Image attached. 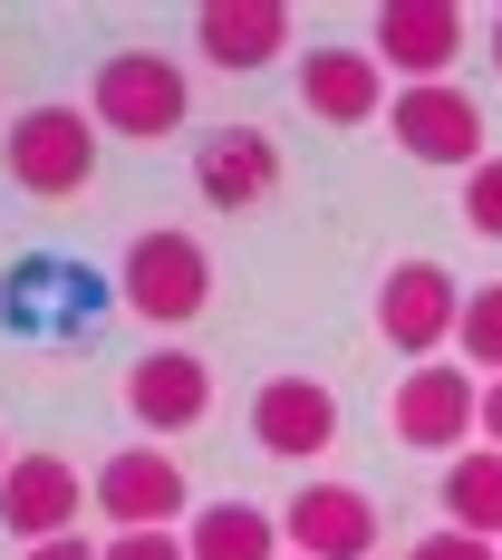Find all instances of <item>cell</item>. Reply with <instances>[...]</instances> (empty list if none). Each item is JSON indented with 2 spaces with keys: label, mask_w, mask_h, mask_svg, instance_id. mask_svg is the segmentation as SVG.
<instances>
[{
  "label": "cell",
  "mask_w": 502,
  "mask_h": 560,
  "mask_svg": "<svg viewBox=\"0 0 502 560\" xmlns=\"http://www.w3.org/2000/svg\"><path fill=\"white\" fill-rule=\"evenodd\" d=\"M377 329H387V348H406L416 368H435V348L464 338V290H454V271L445 261H396V271L377 280Z\"/></svg>",
  "instance_id": "obj_5"
},
{
  "label": "cell",
  "mask_w": 502,
  "mask_h": 560,
  "mask_svg": "<svg viewBox=\"0 0 502 560\" xmlns=\"http://www.w3.org/2000/svg\"><path fill=\"white\" fill-rule=\"evenodd\" d=\"M97 116L78 107H30L10 116V136H0V165L20 194H39V203H68V194H87V174H97Z\"/></svg>",
  "instance_id": "obj_4"
},
{
  "label": "cell",
  "mask_w": 502,
  "mask_h": 560,
  "mask_svg": "<svg viewBox=\"0 0 502 560\" xmlns=\"http://www.w3.org/2000/svg\"><path fill=\"white\" fill-rule=\"evenodd\" d=\"M252 445L280 454V464L329 454L338 445V396L319 377H261V396H252Z\"/></svg>",
  "instance_id": "obj_12"
},
{
  "label": "cell",
  "mask_w": 502,
  "mask_h": 560,
  "mask_svg": "<svg viewBox=\"0 0 502 560\" xmlns=\"http://www.w3.org/2000/svg\"><path fill=\"white\" fill-rule=\"evenodd\" d=\"M184 551H194V560H290V541H280V512L213 503V512L184 522Z\"/></svg>",
  "instance_id": "obj_17"
},
{
  "label": "cell",
  "mask_w": 502,
  "mask_h": 560,
  "mask_svg": "<svg viewBox=\"0 0 502 560\" xmlns=\"http://www.w3.org/2000/svg\"><path fill=\"white\" fill-rule=\"evenodd\" d=\"M87 493L107 512L116 532H174V512H194V483H184V464L165 445H126L107 454L97 474H87Z\"/></svg>",
  "instance_id": "obj_6"
},
{
  "label": "cell",
  "mask_w": 502,
  "mask_h": 560,
  "mask_svg": "<svg viewBox=\"0 0 502 560\" xmlns=\"http://www.w3.org/2000/svg\"><path fill=\"white\" fill-rule=\"evenodd\" d=\"M280 541L290 560H377V503L358 483H300L280 503Z\"/></svg>",
  "instance_id": "obj_9"
},
{
  "label": "cell",
  "mask_w": 502,
  "mask_h": 560,
  "mask_svg": "<svg viewBox=\"0 0 502 560\" xmlns=\"http://www.w3.org/2000/svg\"><path fill=\"white\" fill-rule=\"evenodd\" d=\"M406 560H502V541H474V532H454V522H445V532H425Z\"/></svg>",
  "instance_id": "obj_21"
},
{
  "label": "cell",
  "mask_w": 502,
  "mask_h": 560,
  "mask_svg": "<svg viewBox=\"0 0 502 560\" xmlns=\"http://www.w3.org/2000/svg\"><path fill=\"white\" fill-rule=\"evenodd\" d=\"M367 49H377V68H396L406 88H445L454 49H464V10H454V0H387Z\"/></svg>",
  "instance_id": "obj_11"
},
{
  "label": "cell",
  "mask_w": 502,
  "mask_h": 560,
  "mask_svg": "<svg viewBox=\"0 0 502 560\" xmlns=\"http://www.w3.org/2000/svg\"><path fill=\"white\" fill-rule=\"evenodd\" d=\"M464 368L502 377V280H483V290L464 300Z\"/></svg>",
  "instance_id": "obj_19"
},
{
  "label": "cell",
  "mask_w": 502,
  "mask_h": 560,
  "mask_svg": "<svg viewBox=\"0 0 502 560\" xmlns=\"http://www.w3.org/2000/svg\"><path fill=\"white\" fill-rule=\"evenodd\" d=\"M194 184H203L213 213H252V203L280 194V145L261 136V126H223V136L194 145Z\"/></svg>",
  "instance_id": "obj_14"
},
{
  "label": "cell",
  "mask_w": 502,
  "mask_h": 560,
  "mask_svg": "<svg viewBox=\"0 0 502 560\" xmlns=\"http://www.w3.org/2000/svg\"><path fill=\"white\" fill-rule=\"evenodd\" d=\"M194 49L213 58L223 78H252V68H271L290 49V10L280 0H213L203 20H194Z\"/></svg>",
  "instance_id": "obj_16"
},
{
  "label": "cell",
  "mask_w": 502,
  "mask_h": 560,
  "mask_svg": "<svg viewBox=\"0 0 502 560\" xmlns=\"http://www.w3.org/2000/svg\"><path fill=\"white\" fill-rule=\"evenodd\" d=\"M97 310H107V290L68 252H20L0 271V329H20V338H87Z\"/></svg>",
  "instance_id": "obj_3"
},
{
  "label": "cell",
  "mask_w": 502,
  "mask_h": 560,
  "mask_svg": "<svg viewBox=\"0 0 502 560\" xmlns=\"http://www.w3.org/2000/svg\"><path fill=\"white\" fill-rule=\"evenodd\" d=\"M107 560H194V551H184V532H116Z\"/></svg>",
  "instance_id": "obj_22"
},
{
  "label": "cell",
  "mask_w": 502,
  "mask_h": 560,
  "mask_svg": "<svg viewBox=\"0 0 502 560\" xmlns=\"http://www.w3.org/2000/svg\"><path fill=\"white\" fill-rule=\"evenodd\" d=\"M445 512H454V532L502 541V454H493V445H464V454L445 464Z\"/></svg>",
  "instance_id": "obj_18"
},
{
  "label": "cell",
  "mask_w": 502,
  "mask_h": 560,
  "mask_svg": "<svg viewBox=\"0 0 502 560\" xmlns=\"http://www.w3.org/2000/svg\"><path fill=\"white\" fill-rule=\"evenodd\" d=\"M483 435H493V454H502V377H483Z\"/></svg>",
  "instance_id": "obj_24"
},
{
  "label": "cell",
  "mask_w": 502,
  "mask_h": 560,
  "mask_svg": "<svg viewBox=\"0 0 502 560\" xmlns=\"http://www.w3.org/2000/svg\"><path fill=\"white\" fill-rule=\"evenodd\" d=\"M464 223L483 232V242H502V155H483V165L464 174Z\"/></svg>",
  "instance_id": "obj_20"
},
{
  "label": "cell",
  "mask_w": 502,
  "mask_h": 560,
  "mask_svg": "<svg viewBox=\"0 0 502 560\" xmlns=\"http://www.w3.org/2000/svg\"><path fill=\"white\" fill-rule=\"evenodd\" d=\"M78 512H97V493L78 483V464H58V454H20V464H10V483H0V532H10L20 551L68 541Z\"/></svg>",
  "instance_id": "obj_10"
},
{
  "label": "cell",
  "mask_w": 502,
  "mask_h": 560,
  "mask_svg": "<svg viewBox=\"0 0 502 560\" xmlns=\"http://www.w3.org/2000/svg\"><path fill=\"white\" fill-rule=\"evenodd\" d=\"M10 464H20V454H0V483H10Z\"/></svg>",
  "instance_id": "obj_26"
},
{
  "label": "cell",
  "mask_w": 502,
  "mask_h": 560,
  "mask_svg": "<svg viewBox=\"0 0 502 560\" xmlns=\"http://www.w3.org/2000/svg\"><path fill=\"white\" fill-rule=\"evenodd\" d=\"M493 68H502V10H493Z\"/></svg>",
  "instance_id": "obj_25"
},
{
  "label": "cell",
  "mask_w": 502,
  "mask_h": 560,
  "mask_svg": "<svg viewBox=\"0 0 502 560\" xmlns=\"http://www.w3.org/2000/svg\"><path fill=\"white\" fill-rule=\"evenodd\" d=\"M396 435L416 454H464V435H483V377L474 368H406V387H396Z\"/></svg>",
  "instance_id": "obj_7"
},
{
  "label": "cell",
  "mask_w": 502,
  "mask_h": 560,
  "mask_svg": "<svg viewBox=\"0 0 502 560\" xmlns=\"http://www.w3.org/2000/svg\"><path fill=\"white\" fill-rule=\"evenodd\" d=\"M20 560H107V551H97V541H78V532H68V541H39V551H20Z\"/></svg>",
  "instance_id": "obj_23"
},
{
  "label": "cell",
  "mask_w": 502,
  "mask_h": 560,
  "mask_svg": "<svg viewBox=\"0 0 502 560\" xmlns=\"http://www.w3.org/2000/svg\"><path fill=\"white\" fill-rule=\"evenodd\" d=\"M300 107L319 116V126H377L396 107L377 49H310L300 58Z\"/></svg>",
  "instance_id": "obj_15"
},
{
  "label": "cell",
  "mask_w": 502,
  "mask_h": 560,
  "mask_svg": "<svg viewBox=\"0 0 502 560\" xmlns=\"http://www.w3.org/2000/svg\"><path fill=\"white\" fill-rule=\"evenodd\" d=\"M126 416H136L145 435H184V425H203V416H213V368H203L194 348H155V358H136V368H126Z\"/></svg>",
  "instance_id": "obj_13"
},
{
  "label": "cell",
  "mask_w": 502,
  "mask_h": 560,
  "mask_svg": "<svg viewBox=\"0 0 502 560\" xmlns=\"http://www.w3.org/2000/svg\"><path fill=\"white\" fill-rule=\"evenodd\" d=\"M87 116H97L107 136L165 145L174 126L194 116V78H184L165 49H107L97 58V88H87Z\"/></svg>",
  "instance_id": "obj_1"
},
{
  "label": "cell",
  "mask_w": 502,
  "mask_h": 560,
  "mask_svg": "<svg viewBox=\"0 0 502 560\" xmlns=\"http://www.w3.org/2000/svg\"><path fill=\"white\" fill-rule=\"evenodd\" d=\"M116 300H126L145 329H184V319H203V300H213V252H203L194 232H136L126 261H116Z\"/></svg>",
  "instance_id": "obj_2"
},
{
  "label": "cell",
  "mask_w": 502,
  "mask_h": 560,
  "mask_svg": "<svg viewBox=\"0 0 502 560\" xmlns=\"http://www.w3.org/2000/svg\"><path fill=\"white\" fill-rule=\"evenodd\" d=\"M387 136L416 155V165H483V107H474V88H396L387 107Z\"/></svg>",
  "instance_id": "obj_8"
}]
</instances>
